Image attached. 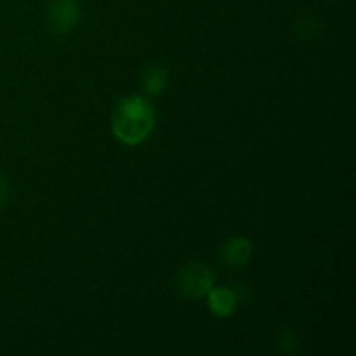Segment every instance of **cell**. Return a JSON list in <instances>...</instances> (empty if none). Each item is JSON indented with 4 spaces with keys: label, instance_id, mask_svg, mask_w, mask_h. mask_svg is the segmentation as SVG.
Wrapping results in <instances>:
<instances>
[{
    "label": "cell",
    "instance_id": "8992f818",
    "mask_svg": "<svg viewBox=\"0 0 356 356\" xmlns=\"http://www.w3.org/2000/svg\"><path fill=\"white\" fill-rule=\"evenodd\" d=\"M167 82H169V73L163 66H149L141 79L143 92H145V96H159L167 89Z\"/></svg>",
    "mask_w": 356,
    "mask_h": 356
},
{
    "label": "cell",
    "instance_id": "3957f363",
    "mask_svg": "<svg viewBox=\"0 0 356 356\" xmlns=\"http://www.w3.org/2000/svg\"><path fill=\"white\" fill-rule=\"evenodd\" d=\"M80 19L76 0H52L47 10V23L52 31L63 35L72 31Z\"/></svg>",
    "mask_w": 356,
    "mask_h": 356
},
{
    "label": "cell",
    "instance_id": "6da1fadb",
    "mask_svg": "<svg viewBox=\"0 0 356 356\" xmlns=\"http://www.w3.org/2000/svg\"><path fill=\"white\" fill-rule=\"evenodd\" d=\"M156 124V115L146 96H125L118 101L111 115V132L125 146H138L149 138Z\"/></svg>",
    "mask_w": 356,
    "mask_h": 356
},
{
    "label": "cell",
    "instance_id": "277c9868",
    "mask_svg": "<svg viewBox=\"0 0 356 356\" xmlns=\"http://www.w3.org/2000/svg\"><path fill=\"white\" fill-rule=\"evenodd\" d=\"M254 252V245L250 238L242 235L232 236L226 240L219 249V261L226 268H243L250 261Z\"/></svg>",
    "mask_w": 356,
    "mask_h": 356
},
{
    "label": "cell",
    "instance_id": "52a82bcc",
    "mask_svg": "<svg viewBox=\"0 0 356 356\" xmlns=\"http://www.w3.org/2000/svg\"><path fill=\"white\" fill-rule=\"evenodd\" d=\"M277 346L278 353L282 355H294L299 348L298 334L289 327H282L277 332Z\"/></svg>",
    "mask_w": 356,
    "mask_h": 356
},
{
    "label": "cell",
    "instance_id": "ba28073f",
    "mask_svg": "<svg viewBox=\"0 0 356 356\" xmlns=\"http://www.w3.org/2000/svg\"><path fill=\"white\" fill-rule=\"evenodd\" d=\"M10 195V186H9V181L6 179L3 176H0V207L7 202Z\"/></svg>",
    "mask_w": 356,
    "mask_h": 356
},
{
    "label": "cell",
    "instance_id": "7a4b0ae2",
    "mask_svg": "<svg viewBox=\"0 0 356 356\" xmlns=\"http://www.w3.org/2000/svg\"><path fill=\"white\" fill-rule=\"evenodd\" d=\"M216 285V273L202 261H190L177 270L174 277V289L184 299L198 301L205 298Z\"/></svg>",
    "mask_w": 356,
    "mask_h": 356
},
{
    "label": "cell",
    "instance_id": "5b68a950",
    "mask_svg": "<svg viewBox=\"0 0 356 356\" xmlns=\"http://www.w3.org/2000/svg\"><path fill=\"white\" fill-rule=\"evenodd\" d=\"M205 298H207L209 312L218 318H229V316L235 315L240 302L238 294L233 289L216 287V285L209 291Z\"/></svg>",
    "mask_w": 356,
    "mask_h": 356
}]
</instances>
